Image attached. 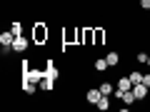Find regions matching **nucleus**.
Returning <instances> with one entry per match:
<instances>
[{"instance_id": "nucleus-7", "label": "nucleus", "mask_w": 150, "mask_h": 112, "mask_svg": "<svg viewBox=\"0 0 150 112\" xmlns=\"http://www.w3.org/2000/svg\"><path fill=\"white\" fill-rule=\"evenodd\" d=\"M13 43H15L13 30H3V32H0V45H13Z\"/></svg>"}, {"instance_id": "nucleus-5", "label": "nucleus", "mask_w": 150, "mask_h": 112, "mask_svg": "<svg viewBox=\"0 0 150 112\" xmlns=\"http://www.w3.org/2000/svg\"><path fill=\"white\" fill-rule=\"evenodd\" d=\"M148 92H150V87H148V85H143V82H138V85H133V95L138 97V102H143L145 97H148Z\"/></svg>"}, {"instance_id": "nucleus-9", "label": "nucleus", "mask_w": 150, "mask_h": 112, "mask_svg": "<svg viewBox=\"0 0 150 112\" xmlns=\"http://www.w3.org/2000/svg\"><path fill=\"white\" fill-rule=\"evenodd\" d=\"M105 60H108V65H110V67H118V62H120V52H118V50H110V52L105 55Z\"/></svg>"}, {"instance_id": "nucleus-4", "label": "nucleus", "mask_w": 150, "mask_h": 112, "mask_svg": "<svg viewBox=\"0 0 150 112\" xmlns=\"http://www.w3.org/2000/svg\"><path fill=\"white\" fill-rule=\"evenodd\" d=\"M100 97H103L100 87H90V90H85V102H88V105H98Z\"/></svg>"}, {"instance_id": "nucleus-12", "label": "nucleus", "mask_w": 150, "mask_h": 112, "mask_svg": "<svg viewBox=\"0 0 150 112\" xmlns=\"http://www.w3.org/2000/svg\"><path fill=\"white\" fill-rule=\"evenodd\" d=\"M53 87H55V80H53V77H48V75H45L43 80H40V90L50 92V90H53Z\"/></svg>"}, {"instance_id": "nucleus-20", "label": "nucleus", "mask_w": 150, "mask_h": 112, "mask_svg": "<svg viewBox=\"0 0 150 112\" xmlns=\"http://www.w3.org/2000/svg\"><path fill=\"white\" fill-rule=\"evenodd\" d=\"M140 8L143 10H150V0H140Z\"/></svg>"}, {"instance_id": "nucleus-21", "label": "nucleus", "mask_w": 150, "mask_h": 112, "mask_svg": "<svg viewBox=\"0 0 150 112\" xmlns=\"http://www.w3.org/2000/svg\"><path fill=\"white\" fill-rule=\"evenodd\" d=\"M143 85H148V87H150V72H145V75H143Z\"/></svg>"}, {"instance_id": "nucleus-18", "label": "nucleus", "mask_w": 150, "mask_h": 112, "mask_svg": "<svg viewBox=\"0 0 150 112\" xmlns=\"http://www.w3.org/2000/svg\"><path fill=\"white\" fill-rule=\"evenodd\" d=\"M10 30H13V35H15V37H18V35H23V22H20V20H15V22L10 25Z\"/></svg>"}, {"instance_id": "nucleus-22", "label": "nucleus", "mask_w": 150, "mask_h": 112, "mask_svg": "<svg viewBox=\"0 0 150 112\" xmlns=\"http://www.w3.org/2000/svg\"><path fill=\"white\" fill-rule=\"evenodd\" d=\"M145 65H148V67H150V57H148V62H145Z\"/></svg>"}, {"instance_id": "nucleus-14", "label": "nucleus", "mask_w": 150, "mask_h": 112, "mask_svg": "<svg viewBox=\"0 0 150 112\" xmlns=\"http://www.w3.org/2000/svg\"><path fill=\"white\" fill-rule=\"evenodd\" d=\"M38 87H40L38 82H30V80H25V77H23V90H25L28 95H33V92H35Z\"/></svg>"}, {"instance_id": "nucleus-11", "label": "nucleus", "mask_w": 150, "mask_h": 112, "mask_svg": "<svg viewBox=\"0 0 150 112\" xmlns=\"http://www.w3.org/2000/svg\"><path fill=\"white\" fill-rule=\"evenodd\" d=\"M120 102H125V105H135V102H138V97L133 95V90H123V97H120Z\"/></svg>"}, {"instance_id": "nucleus-2", "label": "nucleus", "mask_w": 150, "mask_h": 112, "mask_svg": "<svg viewBox=\"0 0 150 112\" xmlns=\"http://www.w3.org/2000/svg\"><path fill=\"white\" fill-rule=\"evenodd\" d=\"M45 40H48V27H45L43 22H38V25H35V32H33V43L43 45Z\"/></svg>"}, {"instance_id": "nucleus-3", "label": "nucleus", "mask_w": 150, "mask_h": 112, "mask_svg": "<svg viewBox=\"0 0 150 112\" xmlns=\"http://www.w3.org/2000/svg\"><path fill=\"white\" fill-rule=\"evenodd\" d=\"M30 45H33V40H30V37L18 35V37H15V43H13V50H15V52H25V50L30 48Z\"/></svg>"}, {"instance_id": "nucleus-17", "label": "nucleus", "mask_w": 150, "mask_h": 112, "mask_svg": "<svg viewBox=\"0 0 150 112\" xmlns=\"http://www.w3.org/2000/svg\"><path fill=\"white\" fill-rule=\"evenodd\" d=\"M128 77H130V82H133V85H138V82H143V72H138V70H133V72H130Z\"/></svg>"}, {"instance_id": "nucleus-6", "label": "nucleus", "mask_w": 150, "mask_h": 112, "mask_svg": "<svg viewBox=\"0 0 150 112\" xmlns=\"http://www.w3.org/2000/svg\"><path fill=\"white\" fill-rule=\"evenodd\" d=\"M45 75H48V77H53V80H58V77H60V70L55 67L53 60H48V62H45Z\"/></svg>"}, {"instance_id": "nucleus-19", "label": "nucleus", "mask_w": 150, "mask_h": 112, "mask_svg": "<svg viewBox=\"0 0 150 112\" xmlns=\"http://www.w3.org/2000/svg\"><path fill=\"white\" fill-rule=\"evenodd\" d=\"M148 57H150V55L145 52V50H143V52H138V55H135V60H138V62H148Z\"/></svg>"}, {"instance_id": "nucleus-15", "label": "nucleus", "mask_w": 150, "mask_h": 112, "mask_svg": "<svg viewBox=\"0 0 150 112\" xmlns=\"http://www.w3.org/2000/svg\"><path fill=\"white\" fill-rule=\"evenodd\" d=\"M108 67H110V65H108L105 57H98V60H95V70H98V72H105Z\"/></svg>"}, {"instance_id": "nucleus-16", "label": "nucleus", "mask_w": 150, "mask_h": 112, "mask_svg": "<svg viewBox=\"0 0 150 112\" xmlns=\"http://www.w3.org/2000/svg\"><path fill=\"white\" fill-rule=\"evenodd\" d=\"M95 107H98V110H103V112H105L108 107H110V100H108V95H103L100 100H98V105H95Z\"/></svg>"}, {"instance_id": "nucleus-10", "label": "nucleus", "mask_w": 150, "mask_h": 112, "mask_svg": "<svg viewBox=\"0 0 150 112\" xmlns=\"http://www.w3.org/2000/svg\"><path fill=\"white\" fill-rule=\"evenodd\" d=\"M115 87H118V90H133V82H130V77H128V75H123V77H120V80L115 82Z\"/></svg>"}, {"instance_id": "nucleus-13", "label": "nucleus", "mask_w": 150, "mask_h": 112, "mask_svg": "<svg viewBox=\"0 0 150 112\" xmlns=\"http://www.w3.org/2000/svg\"><path fill=\"white\" fill-rule=\"evenodd\" d=\"M98 87H100V92L103 95H112V92H115V85H112V82H98Z\"/></svg>"}, {"instance_id": "nucleus-1", "label": "nucleus", "mask_w": 150, "mask_h": 112, "mask_svg": "<svg viewBox=\"0 0 150 112\" xmlns=\"http://www.w3.org/2000/svg\"><path fill=\"white\" fill-rule=\"evenodd\" d=\"M23 77H25V80H30V82H38V85H40V80L45 77V67H30L25 75H23Z\"/></svg>"}, {"instance_id": "nucleus-8", "label": "nucleus", "mask_w": 150, "mask_h": 112, "mask_svg": "<svg viewBox=\"0 0 150 112\" xmlns=\"http://www.w3.org/2000/svg\"><path fill=\"white\" fill-rule=\"evenodd\" d=\"M105 40V30L103 27H93V45H103Z\"/></svg>"}]
</instances>
